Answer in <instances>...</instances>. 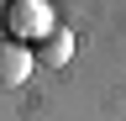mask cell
I'll return each mask as SVG.
<instances>
[{
    "mask_svg": "<svg viewBox=\"0 0 126 121\" xmlns=\"http://www.w3.org/2000/svg\"><path fill=\"white\" fill-rule=\"evenodd\" d=\"M32 58H37L42 69H63V63L74 58V32H68V26H53L47 37L32 42Z\"/></svg>",
    "mask_w": 126,
    "mask_h": 121,
    "instance_id": "3957f363",
    "label": "cell"
},
{
    "mask_svg": "<svg viewBox=\"0 0 126 121\" xmlns=\"http://www.w3.org/2000/svg\"><path fill=\"white\" fill-rule=\"evenodd\" d=\"M53 26H58V11L47 0H11L5 5V37H16V42H37Z\"/></svg>",
    "mask_w": 126,
    "mask_h": 121,
    "instance_id": "6da1fadb",
    "label": "cell"
},
{
    "mask_svg": "<svg viewBox=\"0 0 126 121\" xmlns=\"http://www.w3.org/2000/svg\"><path fill=\"white\" fill-rule=\"evenodd\" d=\"M32 69H37V58H32L26 42L0 37V89H21V84L32 79Z\"/></svg>",
    "mask_w": 126,
    "mask_h": 121,
    "instance_id": "7a4b0ae2",
    "label": "cell"
}]
</instances>
